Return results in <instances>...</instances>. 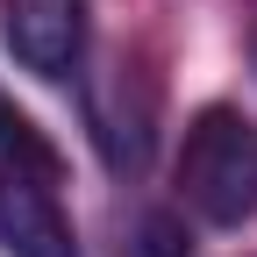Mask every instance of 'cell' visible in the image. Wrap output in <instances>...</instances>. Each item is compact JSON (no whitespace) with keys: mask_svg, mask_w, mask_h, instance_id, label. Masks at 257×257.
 Returning <instances> with one entry per match:
<instances>
[{"mask_svg":"<svg viewBox=\"0 0 257 257\" xmlns=\"http://www.w3.org/2000/svg\"><path fill=\"white\" fill-rule=\"evenodd\" d=\"M179 200L207 229H243L257 214V114L200 107L179 143Z\"/></svg>","mask_w":257,"mask_h":257,"instance_id":"6da1fadb","label":"cell"},{"mask_svg":"<svg viewBox=\"0 0 257 257\" xmlns=\"http://www.w3.org/2000/svg\"><path fill=\"white\" fill-rule=\"evenodd\" d=\"M0 36L36 79H72L86 64L93 0H0Z\"/></svg>","mask_w":257,"mask_h":257,"instance_id":"7a4b0ae2","label":"cell"},{"mask_svg":"<svg viewBox=\"0 0 257 257\" xmlns=\"http://www.w3.org/2000/svg\"><path fill=\"white\" fill-rule=\"evenodd\" d=\"M0 257H79V229L57 200V172L0 165Z\"/></svg>","mask_w":257,"mask_h":257,"instance_id":"3957f363","label":"cell"},{"mask_svg":"<svg viewBox=\"0 0 257 257\" xmlns=\"http://www.w3.org/2000/svg\"><path fill=\"white\" fill-rule=\"evenodd\" d=\"M0 165H29V172H57V150L43 143V128L29 121L15 100H0Z\"/></svg>","mask_w":257,"mask_h":257,"instance_id":"277c9868","label":"cell"}]
</instances>
